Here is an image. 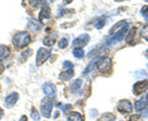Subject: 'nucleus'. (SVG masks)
<instances>
[{
	"label": "nucleus",
	"mask_w": 148,
	"mask_h": 121,
	"mask_svg": "<svg viewBox=\"0 0 148 121\" xmlns=\"http://www.w3.org/2000/svg\"><path fill=\"white\" fill-rule=\"evenodd\" d=\"M82 84H83V82L80 80V79H77L75 82H73V84L71 85L72 93H78V91H79V89L82 88Z\"/></svg>",
	"instance_id": "obj_15"
},
{
	"label": "nucleus",
	"mask_w": 148,
	"mask_h": 121,
	"mask_svg": "<svg viewBox=\"0 0 148 121\" xmlns=\"http://www.w3.org/2000/svg\"><path fill=\"white\" fill-rule=\"evenodd\" d=\"M98 121H115V115L111 113H106L101 116Z\"/></svg>",
	"instance_id": "obj_18"
},
{
	"label": "nucleus",
	"mask_w": 148,
	"mask_h": 121,
	"mask_svg": "<svg viewBox=\"0 0 148 121\" xmlns=\"http://www.w3.org/2000/svg\"><path fill=\"white\" fill-rule=\"evenodd\" d=\"M73 56L75 58H83L84 57V50L83 48H73Z\"/></svg>",
	"instance_id": "obj_20"
},
{
	"label": "nucleus",
	"mask_w": 148,
	"mask_h": 121,
	"mask_svg": "<svg viewBox=\"0 0 148 121\" xmlns=\"http://www.w3.org/2000/svg\"><path fill=\"white\" fill-rule=\"evenodd\" d=\"M57 106L58 108H61V110L63 111V113H69V110H71L73 106H72V104H57Z\"/></svg>",
	"instance_id": "obj_21"
},
{
	"label": "nucleus",
	"mask_w": 148,
	"mask_h": 121,
	"mask_svg": "<svg viewBox=\"0 0 148 121\" xmlns=\"http://www.w3.org/2000/svg\"><path fill=\"white\" fill-rule=\"evenodd\" d=\"M141 34H142L143 38H145L146 41H148V25H145L142 27V32H141Z\"/></svg>",
	"instance_id": "obj_23"
},
{
	"label": "nucleus",
	"mask_w": 148,
	"mask_h": 121,
	"mask_svg": "<svg viewBox=\"0 0 148 121\" xmlns=\"http://www.w3.org/2000/svg\"><path fill=\"white\" fill-rule=\"evenodd\" d=\"M56 38H57V32H51L48 36H46V37H45L43 43H45L46 46H53Z\"/></svg>",
	"instance_id": "obj_12"
},
{
	"label": "nucleus",
	"mask_w": 148,
	"mask_h": 121,
	"mask_svg": "<svg viewBox=\"0 0 148 121\" xmlns=\"http://www.w3.org/2000/svg\"><path fill=\"white\" fill-rule=\"evenodd\" d=\"M9 53H10V50H9L6 46L0 45V60H3L4 58H6Z\"/></svg>",
	"instance_id": "obj_16"
},
{
	"label": "nucleus",
	"mask_w": 148,
	"mask_h": 121,
	"mask_svg": "<svg viewBox=\"0 0 148 121\" xmlns=\"http://www.w3.org/2000/svg\"><path fill=\"white\" fill-rule=\"evenodd\" d=\"M63 68L64 69H74V64L71 63L69 60H66V62L63 63Z\"/></svg>",
	"instance_id": "obj_26"
},
{
	"label": "nucleus",
	"mask_w": 148,
	"mask_h": 121,
	"mask_svg": "<svg viewBox=\"0 0 148 121\" xmlns=\"http://www.w3.org/2000/svg\"><path fill=\"white\" fill-rule=\"evenodd\" d=\"M141 12H142V15L145 16V17H148V5H145L142 8V10H141Z\"/></svg>",
	"instance_id": "obj_28"
},
{
	"label": "nucleus",
	"mask_w": 148,
	"mask_h": 121,
	"mask_svg": "<svg viewBox=\"0 0 148 121\" xmlns=\"http://www.w3.org/2000/svg\"><path fill=\"white\" fill-rule=\"evenodd\" d=\"M146 90H148V80H141L137 82L135 85H133V93L136 95H140L142 93H145Z\"/></svg>",
	"instance_id": "obj_6"
},
{
	"label": "nucleus",
	"mask_w": 148,
	"mask_h": 121,
	"mask_svg": "<svg viewBox=\"0 0 148 121\" xmlns=\"http://www.w3.org/2000/svg\"><path fill=\"white\" fill-rule=\"evenodd\" d=\"M52 108H53V101L49 99V98H46L42 101V106H41V111H42V115L46 119H48L52 113Z\"/></svg>",
	"instance_id": "obj_4"
},
{
	"label": "nucleus",
	"mask_w": 148,
	"mask_h": 121,
	"mask_svg": "<svg viewBox=\"0 0 148 121\" xmlns=\"http://www.w3.org/2000/svg\"><path fill=\"white\" fill-rule=\"evenodd\" d=\"M130 121H142V115H140V114L132 115L131 118H130Z\"/></svg>",
	"instance_id": "obj_27"
},
{
	"label": "nucleus",
	"mask_w": 148,
	"mask_h": 121,
	"mask_svg": "<svg viewBox=\"0 0 148 121\" xmlns=\"http://www.w3.org/2000/svg\"><path fill=\"white\" fill-rule=\"evenodd\" d=\"M105 22H106V17L101 16L95 21V27L96 29H103V27L105 26Z\"/></svg>",
	"instance_id": "obj_19"
},
{
	"label": "nucleus",
	"mask_w": 148,
	"mask_h": 121,
	"mask_svg": "<svg viewBox=\"0 0 148 121\" xmlns=\"http://www.w3.org/2000/svg\"><path fill=\"white\" fill-rule=\"evenodd\" d=\"M31 118L34 119L35 121H38V120H40V114H38V111H37L36 109H32V113H31Z\"/></svg>",
	"instance_id": "obj_25"
},
{
	"label": "nucleus",
	"mask_w": 148,
	"mask_h": 121,
	"mask_svg": "<svg viewBox=\"0 0 148 121\" xmlns=\"http://www.w3.org/2000/svg\"><path fill=\"white\" fill-rule=\"evenodd\" d=\"M145 56H146V57H147V58H148V50H147V51H146V54H145Z\"/></svg>",
	"instance_id": "obj_31"
},
{
	"label": "nucleus",
	"mask_w": 148,
	"mask_h": 121,
	"mask_svg": "<svg viewBox=\"0 0 148 121\" xmlns=\"http://www.w3.org/2000/svg\"><path fill=\"white\" fill-rule=\"evenodd\" d=\"M135 108H136V111H143V110H147L148 109V103H147V100L146 99H140L138 101H136V104H135Z\"/></svg>",
	"instance_id": "obj_11"
},
{
	"label": "nucleus",
	"mask_w": 148,
	"mask_h": 121,
	"mask_svg": "<svg viewBox=\"0 0 148 121\" xmlns=\"http://www.w3.org/2000/svg\"><path fill=\"white\" fill-rule=\"evenodd\" d=\"M95 64L100 73H109V72H111V69H112V60L108 57L99 58L95 62Z\"/></svg>",
	"instance_id": "obj_2"
},
{
	"label": "nucleus",
	"mask_w": 148,
	"mask_h": 121,
	"mask_svg": "<svg viewBox=\"0 0 148 121\" xmlns=\"http://www.w3.org/2000/svg\"><path fill=\"white\" fill-rule=\"evenodd\" d=\"M67 121H84V119L79 113H69Z\"/></svg>",
	"instance_id": "obj_14"
},
{
	"label": "nucleus",
	"mask_w": 148,
	"mask_h": 121,
	"mask_svg": "<svg viewBox=\"0 0 148 121\" xmlns=\"http://www.w3.org/2000/svg\"><path fill=\"white\" fill-rule=\"evenodd\" d=\"M49 56H51V51L47 50V48H40L38 51H37V54H36V63H37V66H41V64H43L46 60H47L49 58Z\"/></svg>",
	"instance_id": "obj_3"
},
{
	"label": "nucleus",
	"mask_w": 148,
	"mask_h": 121,
	"mask_svg": "<svg viewBox=\"0 0 148 121\" xmlns=\"http://www.w3.org/2000/svg\"><path fill=\"white\" fill-rule=\"evenodd\" d=\"M31 42V36L27 32H17L12 38V43L17 48H22Z\"/></svg>",
	"instance_id": "obj_1"
},
{
	"label": "nucleus",
	"mask_w": 148,
	"mask_h": 121,
	"mask_svg": "<svg viewBox=\"0 0 148 121\" xmlns=\"http://www.w3.org/2000/svg\"><path fill=\"white\" fill-rule=\"evenodd\" d=\"M89 40H90V36L88 35V34H84V35H80L79 37H77L75 40L73 41V46H74V48H83L84 46L89 42Z\"/></svg>",
	"instance_id": "obj_5"
},
{
	"label": "nucleus",
	"mask_w": 148,
	"mask_h": 121,
	"mask_svg": "<svg viewBox=\"0 0 148 121\" xmlns=\"http://www.w3.org/2000/svg\"><path fill=\"white\" fill-rule=\"evenodd\" d=\"M27 27L31 30V31H40L41 29H42V24H41L40 21H37L35 20V19H30V21H29V25H27Z\"/></svg>",
	"instance_id": "obj_10"
},
{
	"label": "nucleus",
	"mask_w": 148,
	"mask_h": 121,
	"mask_svg": "<svg viewBox=\"0 0 148 121\" xmlns=\"http://www.w3.org/2000/svg\"><path fill=\"white\" fill-rule=\"evenodd\" d=\"M17 99H18L17 93H10V94L5 98V106L6 108H12V106L16 104Z\"/></svg>",
	"instance_id": "obj_9"
},
{
	"label": "nucleus",
	"mask_w": 148,
	"mask_h": 121,
	"mask_svg": "<svg viewBox=\"0 0 148 121\" xmlns=\"http://www.w3.org/2000/svg\"><path fill=\"white\" fill-rule=\"evenodd\" d=\"M136 31H137L136 27H133V29H131V31H130V34H128L127 38H126V41H127L128 43H131V42H132V37H135V35H136Z\"/></svg>",
	"instance_id": "obj_22"
},
{
	"label": "nucleus",
	"mask_w": 148,
	"mask_h": 121,
	"mask_svg": "<svg viewBox=\"0 0 148 121\" xmlns=\"http://www.w3.org/2000/svg\"><path fill=\"white\" fill-rule=\"evenodd\" d=\"M3 114H4V113H3V109H1V108H0V119H1V116H3Z\"/></svg>",
	"instance_id": "obj_30"
},
{
	"label": "nucleus",
	"mask_w": 148,
	"mask_h": 121,
	"mask_svg": "<svg viewBox=\"0 0 148 121\" xmlns=\"http://www.w3.org/2000/svg\"><path fill=\"white\" fill-rule=\"evenodd\" d=\"M68 46V38L66 37V38H62L61 41H59V43H58V47L59 48H66Z\"/></svg>",
	"instance_id": "obj_24"
},
{
	"label": "nucleus",
	"mask_w": 148,
	"mask_h": 121,
	"mask_svg": "<svg viewBox=\"0 0 148 121\" xmlns=\"http://www.w3.org/2000/svg\"><path fill=\"white\" fill-rule=\"evenodd\" d=\"M42 89H43V93L46 95H47V98H56V87L52 84V83H45V84L42 85Z\"/></svg>",
	"instance_id": "obj_8"
},
{
	"label": "nucleus",
	"mask_w": 148,
	"mask_h": 121,
	"mask_svg": "<svg viewBox=\"0 0 148 121\" xmlns=\"http://www.w3.org/2000/svg\"><path fill=\"white\" fill-rule=\"evenodd\" d=\"M20 121H27V118H26L25 115H22L21 118H20Z\"/></svg>",
	"instance_id": "obj_29"
},
{
	"label": "nucleus",
	"mask_w": 148,
	"mask_h": 121,
	"mask_svg": "<svg viewBox=\"0 0 148 121\" xmlns=\"http://www.w3.org/2000/svg\"><path fill=\"white\" fill-rule=\"evenodd\" d=\"M51 16V10L49 8H43L42 10H41V14H40V20H43V19H48Z\"/></svg>",
	"instance_id": "obj_17"
},
{
	"label": "nucleus",
	"mask_w": 148,
	"mask_h": 121,
	"mask_svg": "<svg viewBox=\"0 0 148 121\" xmlns=\"http://www.w3.org/2000/svg\"><path fill=\"white\" fill-rule=\"evenodd\" d=\"M117 110L121 114H130L132 111V104L130 103V100H121L117 105Z\"/></svg>",
	"instance_id": "obj_7"
},
{
	"label": "nucleus",
	"mask_w": 148,
	"mask_h": 121,
	"mask_svg": "<svg viewBox=\"0 0 148 121\" xmlns=\"http://www.w3.org/2000/svg\"><path fill=\"white\" fill-rule=\"evenodd\" d=\"M73 76H74V69H64V72L59 76V78H61L62 80H68V79H71Z\"/></svg>",
	"instance_id": "obj_13"
},
{
	"label": "nucleus",
	"mask_w": 148,
	"mask_h": 121,
	"mask_svg": "<svg viewBox=\"0 0 148 121\" xmlns=\"http://www.w3.org/2000/svg\"><path fill=\"white\" fill-rule=\"evenodd\" d=\"M146 100H148V94H147V98H146Z\"/></svg>",
	"instance_id": "obj_32"
}]
</instances>
